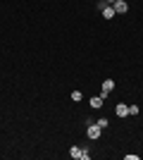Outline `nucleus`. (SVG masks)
<instances>
[{
  "label": "nucleus",
  "mask_w": 143,
  "mask_h": 160,
  "mask_svg": "<svg viewBox=\"0 0 143 160\" xmlns=\"http://www.w3.org/2000/svg\"><path fill=\"white\" fill-rule=\"evenodd\" d=\"M124 160H138V155L136 153H126V155H124Z\"/></svg>",
  "instance_id": "9d476101"
},
{
  "label": "nucleus",
  "mask_w": 143,
  "mask_h": 160,
  "mask_svg": "<svg viewBox=\"0 0 143 160\" xmlns=\"http://www.w3.org/2000/svg\"><path fill=\"white\" fill-rule=\"evenodd\" d=\"M115 115L117 117H126V115H129V108L124 105V103H119V105L115 108Z\"/></svg>",
  "instance_id": "423d86ee"
},
{
  "label": "nucleus",
  "mask_w": 143,
  "mask_h": 160,
  "mask_svg": "<svg viewBox=\"0 0 143 160\" xmlns=\"http://www.w3.org/2000/svg\"><path fill=\"white\" fill-rule=\"evenodd\" d=\"M112 91H115V81H112V79H105V81H102V91H100V96H102V98H107Z\"/></svg>",
  "instance_id": "20e7f679"
},
{
  "label": "nucleus",
  "mask_w": 143,
  "mask_h": 160,
  "mask_svg": "<svg viewBox=\"0 0 143 160\" xmlns=\"http://www.w3.org/2000/svg\"><path fill=\"white\" fill-rule=\"evenodd\" d=\"M81 98H83V93H81V91H72V100H76V103H79Z\"/></svg>",
  "instance_id": "6e6552de"
},
{
  "label": "nucleus",
  "mask_w": 143,
  "mask_h": 160,
  "mask_svg": "<svg viewBox=\"0 0 143 160\" xmlns=\"http://www.w3.org/2000/svg\"><path fill=\"white\" fill-rule=\"evenodd\" d=\"M69 155L76 158V160H91V153L86 151V148H81V146H72L69 148Z\"/></svg>",
  "instance_id": "f257e3e1"
},
{
  "label": "nucleus",
  "mask_w": 143,
  "mask_h": 160,
  "mask_svg": "<svg viewBox=\"0 0 143 160\" xmlns=\"http://www.w3.org/2000/svg\"><path fill=\"white\" fill-rule=\"evenodd\" d=\"M105 2H107V5H112V2H115V0H105Z\"/></svg>",
  "instance_id": "f8f14e48"
},
{
  "label": "nucleus",
  "mask_w": 143,
  "mask_h": 160,
  "mask_svg": "<svg viewBox=\"0 0 143 160\" xmlns=\"http://www.w3.org/2000/svg\"><path fill=\"white\" fill-rule=\"evenodd\" d=\"M100 134H102V129L98 127V124H91V122H88V132H86V136L95 141V139H100Z\"/></svg>",
  "instance_id": "7ed1b4c3"
},
{
  "label": "nucleus",
  "mask_w": 143,
  "mask_h": 160,
  "mask_svg": "<svg viewBox=\"0 0 143 160\" xmlns=\"http://www.w3.org/2000/svg\"><path fill=\"white\" fill-rule=\"evenodd\" d=\"M129 115H138V105H129Z\"/></svg>",
  "instance_id": "9b49d317"
},
{
  "label": "nucleus",
  "mask_w": 143,
  "mask_h": 160,
  "mask_svg": "<svg viewBox=\"0 0 143 160\" xmlns=\"http://www.w3.org/2000/svg\"><path fill=\"white\" fill-rule=\"evenodd\" d=\"M95 124H98V127H100V129H105V127H107V120H105V117H100V120L95 122Z\"/></svg>",
  "instance_id": "1a4fd4ad"
},
{
  "label": "nucleus",
  "mask_w": 143,
  "mask_h": 160,
  "mask_svg": "<svg viewBox=\"0 0 143 160\" xmlns=\"http://www.w3.org/2000/svg\"><path fill=\"white\" fill-rule=\"evenodd\" d=\"M98 10H100V14L102 17H105V19H112V17H115V7L112 5H107V2H105V0H102V2H98Z\"/></svg>",
  "instance_id": "f03ea898"
},
{
  "label": "nucleus",
  "mask_w": 143,
  "mask_h": 160,
  "mask_svg": "<svg viewBox=\"0 0 143 160\" xmlns=\"http://www.w3.org/2000/svg\"><path fill=\"white\" fill-rule=\"evenodd\" d=\"M112 7H115V12H117V14H124L126 10H129V5H126L124 0H115V2H112Z\"/></svg>",
  "instance_id": "39448f33"
},
{
  "label": "nucleus",
  "mask_w": 143,
  "mask_h": 160,
  "mask_svg": "<svg viewBox=\"0 0 143 160\" xmlns=\"http://www.w3.org/2000/svg\"><path fill=\"white\" fill-rule=\"evenodd\" d=\"M102 103H105V98H102V96H91V108H95V110H98V108H102Z\"/></svg>",
  "instance_id": "0eeeda50"
}]
</instances>
